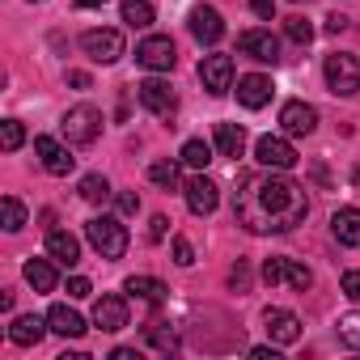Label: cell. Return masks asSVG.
<instances>
[{"label":"cell","mask_w":360,"mask_h":360,"mask_svg":"<svg viewBox=\"0 0 360 360\" xmlns=\"http://www.w3.org/2000/svg\"><path fill=\"white\" fill-rule=\"evenodd\" d=\"M56 267H51V259H30L26 263V284L34 288V292H56Z\"/></svg>","instance_id":"obj_25"},{"label":"cell","mask_w":360,"mask_h":360,"mask_svg":"<svg viewBox=\"0 0 360 360\" xmlns=\"http://www.w3.org/2000/svg\"><path fill=\"white\" fill-rule=\"evenodd\" d=\"M200 81H204V89H208L212 98L229 94V89H233V56H225V51L204 56V60H200Z\"/></svg>","instance_id":"obj_7"},{"label":"cell","mask_w":360,"mask_h":360,"mask_svg":"<svg viewBox=\"0 0 360 360\" xmlns=\"http://www.w3.org/2000/svg\"><path fill=\"white\" fill-rule=\"evenodd\" d=\"M165 233H169V221H165V217H153V221H148V238H153V242H161Z\"/></svg>","instance_id":"obj_41"},{"label":"cell","mask_w":360,"mask_h":360,"mask_svg":"<svg viewBox=\"0 0 360 360\" xmlns=\"http://www.w3.org/2000/svg\"><path fill=\"white\" fill-rule=\"evenodd\" d=\"M178 161L191 165V169H208V161H212V144H208V140H187L183 153H178Z\"/></svg>","instance_id":"obj_27"},{"label":"cell","mask_w":360,"mask_h":360,"mask_svg":"<svg viewBox=\"0 0 360 360\" xmlns=\"http://www.w3.org/2000/svg\"><path fill=\"white\" fill-rule=\"evenodd\" d=\"M94 326L106 330V335L123 330V326H127V297H119V292L98 297V301H94Z\"/></svg>","instance_id":"obj_13"},{"label":"cell","mask_w":360,"mask_h":360,"mask_svg":"<svg viewBox=\"0 0 360 360\" xmlns=\"http://www.w3.org/2000/svg\"><path fill=\"white\" fill-rule=\"evenodd\" d=\"M217 153L238 161L246 153V127L242 123H217Z\"/></svg>","instance_id":"obj_23"},{"label":"cell","mask_w":360,"mask_h":360,"mask_svg":"<svg viewBox=\"0 0 360 360\" xmlns=\"http://www.w3.org/2000/svg\"><path fill=\"white\" fill-rule=\"evenodd\" d=\"M123 292H127V297H140V301H148V305H157V301H165L169 288H165L157 276H127Z\"/></svg>","instance_id":"obj_24"},{"label":"cell","mask_w":360,"mask_h":360,"mask_svg":"<svg viewBox=\"0 0 360 360\" xmlns=\"http://www.w3.org/2000/svg\"><path fill=\"white\" fill-rule=\"evenodd\" d=\"M81 51L94 64H115V60H123V34L119 30H85L81 34Z\"/></svg>","instance_id":"obj_8"},{"label":"cell","mask_w":360,"mask_h":360,"mask_svg":"<svg viewBox=\"0 0 360 360\" xmlns=\"http://www.w3.org/2000/svg\"><path fill=\"white\" fill-rule=\"evenodd\" d=\"M352 26V18H343V13H330L326 18V34H339V30H347Z\"/></svg>","instance_id":"obj_42"},{"label":"cell","mask_w":360,"mask_h":360,"mask_svg":"<svg viewBox=\"0 0 360 360\" xmlns=\"http://www.w3.org/2000/svg\"><path fill=\"white\" fill-rule=\"evenodd\" d=\"M34 5H43V0H34Z\"/></svg>","instance_id":"obj_47"},{"label":"cell","mask_w":360,"mask_h":360,"mask_svg":"<svg viewBox=\"0 0 360 360\" xmlns=\"http://www.w3.org/2000/svg\"><path fill=\"white\" fill-rule=\"evenodd\" d=\"M110 360H140V352H136V347H115Z\"/></svg>","instance_id":"obj_43"},{"label":"cell","mask_w":360,"mask_h":360,"mask_svg":"<svg viewBox=\"0 0 360 360\" xmlns=\"http://www.w3.org/2000/svg\"><path fill=\"white\" fill-rule=\"evenodd\" d=\"M22 140H26V127H22L18 119H5V123H0V148H5V153H18Z\"/></svg>","instance_id":"obj_30"},{"label":"cell","mask_w":360,"mask_h":360,"mask_svg":"<svg viewBox=\"0 0 360 360\" xmlns=\"http://www.w3.org/2000/svg\"><path fill=\"white\" fill-rule=\"evenodd\" d=\"M292 5H301V0H292Z\"/></svg>","instance_id":"obj_48"},{"label":"cell","mask_w":360,"mask_h":360,"mask_svg":"<svg viewBox=\"0 0 360 360\" xmlns=\"http://www.w3.org/2000/svg\"><path fill=\"white\" fill-rule=\"evenodd\" d=\"M238 51L259 60V64H280V39L271 30H242L238 34Z\"/></svg>","instance_id":"obj_11"},{"label":"cell","mask_w":360,"mask_h":360,"mask_svg":"<svg viewBox=\"0 0 360 360\" xmlns=\"http://www.w3.org/2000/svg\"><path fill=\"white\" fill-rule=\"evenodd\" d=\"M136 94H140V106H144L148 115H157V119H174V110H178V94H174L169 81L148 77V81L136 85Z\"/></svg>","instance_id":"obj_6"},{"label":"cell","mask_w":360,"mask_h":360,"mask_svg":"<svg viewBox=\"0 0 360 360\" xmlns=\"http://www.w3.org/2000/svg\"><path fill=\"white\" fill-rule=\"evenodd\" d=\"M47 326L56 330V335H64V339H81L89 326H85V318L77 314V309H68V305H51L47 309Z\"/></svg>","instance_id":"obj_19"},{"label":"cell","mask_w":360,"mask_h":360,"mask_svg":"<svg viewBox=\"0 0 360 360\" xmlns=\"http://www.w3.org/2000/svg\"><path fill=\"white\" fill-rule=\"evenodd\" d=\"M284 34H288V39H292L297 47H305V43L314 39V26H309V22H305L301 13H292V18H284Z\"/></svg>","instance_id":"obj_32"},{"label":"cell","mask_w":360,"mask_h":360,"mask_svg":"<svg viewBox=\"0 0 360 360\" xmlns=\"http://www.w3.org/2000/svg\"><path fill=\"white\" fill-rule=\"evenodd\" d=\"M77 191H81V200H85V204H106V200H110V183H106L102 174H85Z\"/></svg>","instance_id":"obj_29"},{"label":"cell","mask_w":360,"mask_h":360,"mask_svg":"<svg viewBox=\"0 0 360 360\" xmlns=\"http://www.w3.org/2000/svg\"><path fill=\"white\" fill-rule=\"evenodd\" d=\"M330 233L339 246H360V208H339L330 217Z\"/></svg>","instance_id":"obj_22"},{"label":"cell","mask_w":360,"mask_h":360,"mask_svg":"<svg viewBox=\"0 0 360 360\" xmlns=\"http://www.w3.org/2000/svg\"><path fill=\"white\" fill-rule=\"evenodd\" d=\"M271 94H276V85H271V77H263V72L238 77V102H242L246 110H263V106L271 102Z\"/></svg>","instance_id":"obj_17"},{"label":"cell","mask_w":360,"mask_h":360,"mask_svg":"<svg viewBox=\"0 0 360 360\" xmlns=\"http://www.w3.org/2000/svg\"><path fill=\"white\" fill-rule=\"evenodd\" d=\"M191 34H195L200 43H208V47H212V43L225 34V22H221V13H217L212 5H195V9H191Z\"/></svg>","instance_id":"obj_18"},{"label":"cell","mask_w":360,"mask_h":360,"mask_svg":"<svg viewBox=\"0 0 360 360\" xmlns=\"http://www.w3.org/2000/svg\"><path fill=\"white\" fill-rule=\"evenodd\" d=\"M343 292H347L352 301H360V267H352V271H343Z\"/></svg>","instance_id":"obj_39"},{"label":"cell","mask_w":360,"mask_h":360,"mask_svg":"<svg viewBox=\"0 0 360 360\" xmlns=\"http://www.w3.org/2000/svg\"><path fill=\"white\" fill-rule=\"evenodd\" d=\"M89 292H94V284H89L85 276H72V280H68V297H72V301H81V297H89Z\"/></svg>","instance_id":"obj_38"},{"label":"cell","mask_w":360,"mask_h":360,"mask_svg":"<svg viewBox=\"0 0 360 360\" xmlns=\"http://www.w3.org/2000/svg\"><path fill=\"white\" fill-rule=\"evenodd\" d=\"M263 326H267V339H271L276 347H288V343L301 339V318H297L292 309H267V314H263Z\"/></svg>","instance_id":"obj_16"},{"label":"cell","mask_w":360,"mask_h":360,"mask_svg":"<svg viewBox=\"0 0 360 360\" xmlns=\"http://www.w3.org/2000/svg\"><path fill=\"white\" fill-rule=\"evenodd\" d=\"M47 255H51L60 267H77V263H81V242H77L72 233L56 229V233H47Z\"/></svg>","instance_id":"obj_20"},{"label":"cell","mask_w":360,"mask_h":360,"mask_svg":"<svg viewBox=\"0 0 360 360\" xmlns=\"http://www.w3.org/2000/svg\"><path fill=\"white\" fill-rule=\"evenodd\" d=\"M115 204H119V212H123V217H136V212H140V195H131V191H123Z\"/></svg>","instance_id":"obj_40"},{"label":"cell","mask_w":360,"mask_h":360,"mask_svg":"<svg viewBox=\"0 0 360 360\" xmlns=\"http://www.w3.org/2000/svg\"><path fill=\"white\" fill-rule=\"evenodd\" d=\"M255 157H259L263 169H292V165H297V148H292L284 136H259Z\"/></svg>","instance_id":"obj_12"},{"label":"cell","mask_w":360,"mask_h":360,"mask_svg":"<svg viewBox=\"0 0 360 360\" xmlns=\"http://www.w3.org/2000/svg\"><path fill=\"white\" fill-rule=\"evenodd\" d=\"M119 13H123V22H127V26H136V30L153 26V18H157V9L148 5V0H123Z\"/></svg>","instance_id":"obj_26"},{"label":"cell","mask_w":360,"mask_h":360,"mask_svg":"<svg viewBox=\"0 0 360 360\" xmlns=\"http://www.w3.org/2000/svg\"><path fill=\"white\" fill-rule=\"evenodd\" d=\"M106 0H77V9H102Z\"/></svg>","instance_id":"obj_46"},{"label":"cell","mask_w":360,"mask_h":360,"mask_svg":"<svg viewBox=\"0 0 360 360\" xmlns=\"http://www.w3.org/2000/svg\"><path fill=\"white\" fill-rule=\"evenodd\" d=\"M229 284H233V288H238V292H246V288H250V267H246V263H242V259H238V267H233V271H229Z\"/></svg>","instance_id":"obj_36"},{"label":"cell","mask_w":360,"mask_h":360,"mask_svg":"<svg viewBox=\"0 0 360 360\" xmlns=\"http://www.w3.org/2000/svg\"><path fill=\"white\" fill-rule=\"evenodd\" d=\"M148 183L161 187V191H174L178 187V161H169V157L165 161H153L148 165Z\"/></svg>","instance_id":"obj_28"},{"label":"cell","mask_w":360,"mask_h":360,"mask_svg":"<svg viewBox=\"0 0 360 360\" xmlns=\"http://www.w3.org/2000/svg\"><path fill=\"white\" fill-rule=\"evenodd\" d=\"M148 343H153L157 352H165V356H169V352L178 347V339H174V330H165V326H148Z\"/></svg>","instance_id":"obj_34"},{"label":"cell","mask_w":360,"mask_h":360,"mask_svg":"<svg viewBox=\"0 0 360 360\" xmlns=\"http://www.w3.org/2000/svg\"><path fill=\"white\" fill-rule=\"evenodd\" d=\"M280 127H284V136H309V131L318 127V110H314L309 102L292 98V102L280 106Z\"/></svg>","instance_id":"obj_15"},{"label":"cell","mask_w":360,"mask_h":360,"mask_svg":"<svg viewBox=\"0 0 360 360\" xmlns=\"http://www.w3.org/2000/svg\"><path fill=\"white\" fill-rule=\"evenodd\" d=\"M43 322H47V318L22 314V318H13V322H9V339H13L18 347H34V343H39V339L51 330V326H43Z\"/></svg>","instance_id":"obj_21"},{"label":"cell","mask_w":360,"mask_h":360,"mask_svg":"<svg viewBox=\"0 0 360 360\" xmlns=\"http://www.w3.org/2000/svg\"><path fill=\"white\" fill-rule=\"evenodd\" d=\"M322 72H326L330 94H339V98H352L360 89V60L352 51H330L326 64H322Z\"/></svg>","instance_id":"obj_4"},{"label":"cell","mask_w":360,"mask_h":360,"mask_svg":"<svg viewBox=\"0 0 360 360\" xmlns=\"http://www.w3.org/2000/svg\"><path fill=\"white\" fill-rule=\"evenodd\" d=\"M34 153H39L43 169H47V174H56V178H64V174H72V169H77V157H72V153H68V144H60L56 136H34Z\"/></svg>","instance_id":"obj_10"},{"label":"cell","mask_w":360,"mask_h":360,"mask_svg":"<svg viewBox=\"0 0 360 360\" xmlns=\"http://www.w3.org/2000/svg\"><path fill=\"white\" fill-rule=\"evenodd\" d=\"M263 280H267L271 288H292V292H305V288L314 284L309 267L297 263V259H267V263H263Z\"/></svg>","instance_id":"obj_5"},{"label":"cell","mask_w":360,"mask_h":360,"mask_svg":"<svg viewBox=\"0 0 360 360\" xmlns=\"http://www.w3.org/2000/svg\"><path fill=\"white\" fill-rule=\"evenodd\" d=\"M174 263H178V267H191V263H195V250H191L187 238H174Z\"/></svg>","instance_id":"obj_35"},{"label":"cell","mask_w":360,"mask_h":360,"mask_svg":"<svg viewBox=\"0 0 360 360\" xmlns=\"http://www.w3.org/2000/svg\"><path fill=\"white\" fill-rule=\"evenodd\" d=\"M174 60H178V51H174V43H169L165 34H148V39L136 47V64L148 68V72H169Z\"/></svg>","instance_id":"obj_9"},{"label":"cell","mask_w":360,"mask_h":360,"mask_svg":"<svg viewBox=\"0 0 360 360\" xmlns=\"http://www.w3.org/2000/svg\"><path fill=\"white\" fill-rule=\"evenodd\" d=\"M250 356H255V360H276V343H271V347H250Z\"/></svg>","instance_id":"obj_44"},{"label":"cell","mask_w":360,"mask_h":360,"mask_svg":"<svg viewBox=\"0 0 360 360\" xmlns=\"http://www.w3.org/2000/svg\"><path fill=\"white\" fill-rule=\"evenodd\" d=\"M0 212H5V229H9V233H18V229L26 225V208H22V200H13V195L0 200Z\"/></svg>","instance_id":"obj_31"},{"label":"cell","mask_w":360,"mask_h":360,"mask_svg":"<svg viewBox=\"0 0 360 360\" xmlns=\"http://www.w3.org/2000/svg\"><path fill=\"white\" fill-rule=\"evenodd\" d=\"M85 238L102 259H123L127 255V229H123L119 217H94L85 225Z\"/></svg>","instance_id":"obj_2"},{"label":"cell","mask_w":360,"mask_h":360,"mask_svg":"<svg viewBox=\"0 0 360 360\" xmlns=\"http://www.w3.org/2000/svg\"><path fill=\"white\" fill-rule=\"evenodd\" d=\"M246 5H250V13H255V18H263V22H271V18H276V0H246Z\"/></svg>","instance_id":"obj_37"},{"label":"cell","mask_w":360,"mask_h":360,"mask_svg":"<svg viewBox=\"0 0 360 360\" xmlns=\"http://www.w3.org/2000/svg\"><path fill=\"white\" fill-rule=\"evenodd\" d=\"M339 339L347 343V347H356L360 352V314H339Z\"/></svg>","instance_id":"obj_33"},{"label":"cell","mask_w":360,"mask_h":360,"mask_svg":"<svg viewBox=\"0 0 360 360\" xmlns=\"http://www.w3.org/2000/svg\"><path fill=\"white\" fill-rule=\"evenodd\" d=\"M183 195H187V208H191L195 217H208V212H217V204H221V187L212 183V178H204V169L183 187Z\"/></svg>","instance_id":"obj_14"},{"label":"cell","mask_w":360,"mask_h":360,"mask_svg":"<svg viewBox=\"0 0 360 360\" xmlns=\"http://www.w3.org/2000/svg\"><path fill=\"white\" fill-rule=\"evenodd\" d=\"M233 217L246 233L267 238V233H288L309 217V195L301 183H292L288 169H267L242 178L233 195Z\"/></svg>","instance_id":"obj_1"},{"label":"cell","mask_w":360,"mask_h":360,"mask_svg":"<svg viewBox=\"0 0 360 360\" xmlns=\"http://www.w3.org/2000/svg\"><path fill=\"white\" fill-rule=\"evenodd\" d=\"M68 85H77V89H89V77H85V72H68Z\"/></svg>","instance_id":"obj_45"},{"label":"cell","mask_w":360,"mask_h":360,"mask_svg":"<svg viewBox=\"0 0 360 360\" xmlns=\"http://www.w3.org/2000/svg\"><path fill=\"white\" fill-rule=\"evenodd\" d=\"M60 131H64V140H68V144H94V140L102 136V110H98V106H89V102L68 106V110H64V119H60Z\"/></svg>","instance_id":"obj_3"}]
</instances>
